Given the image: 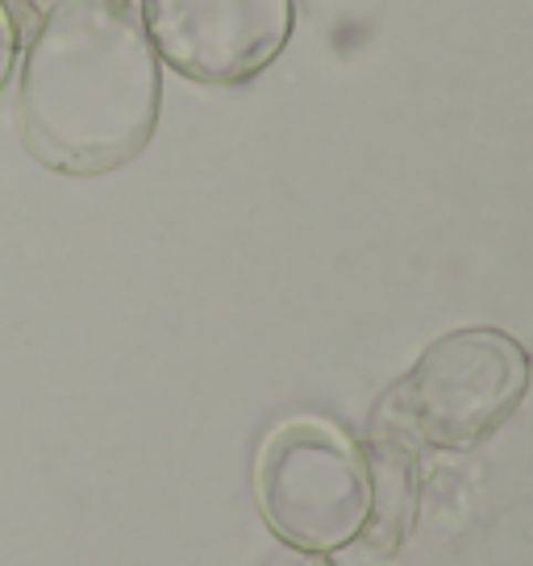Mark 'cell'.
<instances>
[{
	"label": "cell",
	"instance_id": "obj_1",
	"mask_svg": "<svg viewBox=\"0 0 533 566\" xmlns=\"http://www.w3.org/2000/svg\"><path fill=\"white\" fill-rule=\"evenodd\" d=\"M163 63L134 0H51L18 54V122L38 159L101 176L143 155Z\"/></svg>",
	"mask_w": 533,
	"mask_h": 566
},
{
	"label": "cell",
	"instance_id": "obj_2",
	"mask_svg": "<svg viewBox=\"0 0 533 566\" xmlns=\"http://www.w3.org/2000/svg\"><path fill=\"white\" fill-rule=\"evenodd\" d=\"M530 371V350L513 334L467 325L433 337L375 412L400 424L421 450L467 454L521 408Z\"/></svg>",
	"mask_w": 533,
	"mask_h": 566
},
{
	"label": "cell",
	"instance_id": "obj_3",
	"mask_svg": "<svg viewBox=\"0 0 533 566\" xmlns=\"http://www.w3.org/2000/svg\"><path fill=\"white\" fill-rule=\"evenodd\" d=\"M254 495L271 533L304 554L355 546L372 516V479L358 442L321 417H288L259 446Z\"/></svg>",
	"mask_w": 533,
	"mask_h": 566
},
{
	"label": "cell",
	"instance_id": "obj_4",
	"mask_svg": "<svg viewBox=\"0 0 533 566\" xmlns=\"http://www.w3.org/2000/svg\"><path fill=\"white\" fill-rule=\"evenodd\" d=\"M163 67L196 84H238L275 63L292 38V0H138Z\"/></svg>",
	"mask_w": 533,
	"mask_h": 566
},
{
	"label": "cell",
	"instance_id": "obj_5",
	"mask_svg": "<svg viewBox=\"0 0 533 566\" xmlns=\"http://www.w3.org/2000/svg\"><path fill=\"white\" fill-rule=\"evenodd\" d=\"M421 446L412 442L400 424L375 412L372 442H367V479H372V516H367V549L391 558L409 542L421 509Z\"/></svg>",
	"mask_w": 533,
	"mask_h": 566
},
{
	"label": "cell",
	"instance_id": "obj_6",
	"mask_svg": "<svg viewBox=\"0 0 533 566\" xmlns=\"http://www.w3.org/2000/svg\"><path fill=\"white\" fill-rule=\"evenodd\" d=\"M21 54V25L13 13V0H0V92L9 88Z\"/></svg>",
	"mask_w": 533,
	"mask_h": 566
},
{
	"label": "cell",
	"instance_id": "obj_7",
	"mask_svg": "<svg viewBox=\"0 0 533 566\" xmlns=\"http://www.w3.org/2000/svg\"><path fill=\"white\" fill-rule=\"evenodd\" d=\"M259 566H330V558H321V554H304V549H275V554H266Z\"/></svg>",
	"mask_w": 533,
	"mask_h": 566
}]
</instances>
